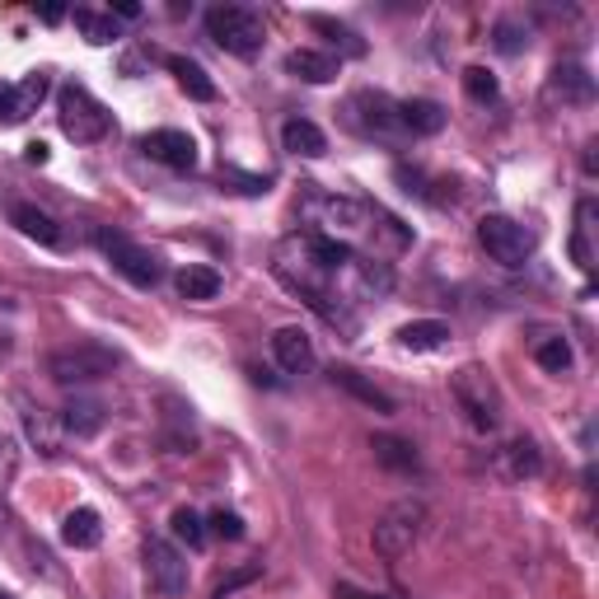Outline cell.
<instances>
[{"label": "cell", "mask_w": 599, "mask_h": 599, "mask_svg": "<svg viewBox=\"0 0 599 599\" xmlns=\"http://www.w3.org/2000/svg\"><path fill=\"white\" fill-rule=\"evenodd\" d=\"M0 599H14V595H10V590H0Z\"/></svg>", "instance_id": "7bdbcfd3"}, {"label": "cell", "mask_w": 599, "mask_h": 599, "mask_svg": "<svg viewBox=\"0 0 599 599\" xmlns=\"http://www.w3.org/2000/svg\"><path fill=\"white\" fill-rule=\"evenodd\" d=\"M62 544L75 548V553H90V548L104 544V521H98V511L75 506L66 521H62Z\"/></svg>", "instance_id": "ffe728a7"}, {"label": "cell", "mask_w": 599, "mask_h": 599, "mask_svg": "<svg viewBox=\"0 0 599 599\" xmlns=\"http://www.w3.org/2000/svg\"><path fill=\"white\" fill-rule=\"evenodd\" d=\"M450 398H454V408L464 412V422H469L473 431L492 435L496 427H502L506 398H502V385L492 379V370H487V366H477V361L459 366V370L450 375Z\"/></svg>", "instance_id": "3957f363"}, {"label": "cell", "mask_w": 599, "mask_h": 599, "mask_svg": "<svg viewBox=\"0 0 599 599\" xmlns=\"http://www.w3.org/2000/svg\"><path fill=\"white\" fill-rule=\"evenodd\" d=\"M351 253L356 249L314 234V230H295L272 249V276L291 295L305 300V305L343 337L361 333V318L351 314V300L343 295V267L351 263Z\"/></svg>", "instance_id": "6da1fadb"}, {"label": "cell", "mask_w": 599, "mask_h": 599, "mask_svg": "<svg viewBox=\"0 0 599 599\" xmlns=\"http://www.w3.org/2000/svg\"><path fill=\"white\" fill-rule=\"evenodd\" d=\"M337 56L333 52H318V48H295L286 52V75L305 80V85H328V80H337Z\"/></svg>", "instance_id": "ac0fdd59"}, {"label": "cell", "mask_w": 599, "mask_h": 599, "mask_svg": "<svg viewBox=\"0 0 599 599\" xmlns=\"http://www.w3.org/2000/svg\"><path fill=\"white\" fill-rule=\"evenodd\" d=\"M38 14H43V19H48V24H56V19H62L66 10H62V6H43V10H38Z\"/></svg>", "instance_id": "b9f144b4"}, {"label": "cell", "mask_w": 599, "mask_h": 599, "mask_svg": "<svg viewBox=\"0 0 599 599\" xmlns=\"http://www.w3.org/2000/svg\"><path fill=\"white\" fill-rule=\"evenodd\" d=\"M117 361H123V356L108 351V347H98V343H75V347L52 351V356H48V370H52L56 385L80 389V385H94V379L113 375Z\"/></svg>", "instance_id": "52a82bcc"}, {"label": "cell", "mask_w": 599, "mask_h": 599, "mask_svg": "<svg viewBox=\"0 0 599 599\" xmlns=\"http://www.w3.org/2000/svg\"><path fill=\"white\" fill-rule=\"evenodd\" d=\"M333 385H343L351 398H361V403L375 408V412H385V417L393 412V398L379 389V385H370V379H361L356 370H347V366H333Z\"/></svg>", "instance_id": "484cf974"}, {"label": "cell", "mask_w": 599, "mask_h": 599, "mask_svg": "<svg viewBox=\"0 0 599 599\" xmlns=\"http://www.w3.org/2000/svg\"><path fill=\"white\" fill-rule=\"evenodd\" d=\"M221 272L216 267H202V263H192V267H183L178 272V295L183 300H216L221 295Z\"/></svg>", "instance_id": "4316f807"}, {"label": "cell", "mask_w": 599, "mask_h": 599, "mask_svg": "<svg viewBox=\"0 0 599 599\" xmlns=\"http://www.w3.org/2000/svg\"><path fill=\"white\" fill-rule=\"evenodd\" d=\"M141 155H150L155 165H169V169H178V174L197 169V141H192L188 132H178V127L146 132V136H141Z\"/></svg>", "instance_id": "5bb4252c"}, {"label": "cell", "mask_w": 599, "mask_h": 599, "mask_svg": "<svg viewBox=\"0 0 599 599\" xmlns=\"http://www.w3.org/2000/svg\"><path fill=\"white\" fill-rule=\"evenodd\" d=\"M300 216L305 225L324 239H337V244L351 249V239H366L385 225V211L361 202V197H343V192H328L318 183H300Z\"/></svg>", "instance_id": "7a4b0ae2"}, {"label": "cell", "mask_w": 599, "mask_h": 599, "mask_svg": "<svg viewBox=\"0 0 599 599\" xmlns=\"http://www.w3.org/2000/svg\"><path fill=\"white\" fill-rule=\"evenodd\" d=\"M24 159H29V165H48V146H43V141H29V146H24Z\"/></svg>", "instance_id": "ab89813d"}, {"label": "cell", "mask_w": 599, "mask_h": 599, "mask_svg": "<svg viewBox=\"0 0 599 599\" xmlns=\"http://www.w3.org/2000/svg\"><path fill=\"white\" fill-rule=\"evenodd\" d=\"M398 117H403V132L408 136H435L445 127V108L435 104V98H403V104H398Z\"/></svg>", "instance_id": "603a6c76"}, {"label": "cell", "mask_w": 599, "mask_h": 599, "mask_svg": "<svg viewBox=\"0 0 599 599\" xmlns=\"http://www.w3.org/2000/svg\"><path fill=\"white\" fill-rule=\"evenodd\" d=\"M141 563H146V581L159 599H178L188 590V557L178 553L169 538H159L150 534L146 544H141Z\"/></svg>", "instance_id": "8fae6325"}, {"label": "cell", "mask_w": 599, "mask_h": 599, "mask_svg": "<svg viewBox=\"0 0 599 599\" xmlns=\"http://www.w3.org/2000/svg\"><path fill=\"white\" fill-rule=\"evenodd\" d=\"M75 29L90 38L94 48H108L123 38V19H113V14H98V10H75Z\"/></svg>", "instance_id": "83f0119b"}, {"label": "cell", "mask_w": 599, "mask_h": 599, "mask_svg": "<svg viewBox=\"0 0 599 599\" xmlns=\"http://www.w3.org/2000/svg\"><path fill=\"white\" fill-rule=\"evenodd\" d=\"M272 356H276V366H282L286 375H309L314 370V337L305 328H276L272 333Z\"/></svg>", "instance_id": "2e32d148"}, {"label": "cell", "mask_w": 599, "mask_h": 599, "mask_svg": "<svg viewBox=\"0 0 599 599\" xmlns=\"http://www.w3.org/2000/svg\"><path fill=\"white\" fill-rule=\"evenodd\" d=\"M393 291V267L385 258L351 253V263L343 267V295L347 300H385Z\"/></svg>", "instance_id": "7c38bea8"}, {"label": "cell", "mask_w": 599, "mask_h": 599, "mask_svg": "<svg viewBox=\"0 0 599 599\" xmlns=\"http://www.w3.org/2000/svg\"><path fill=\"white\" fill-rule=\"evenodd\" d=\"M422 525H427V502H422V496H403V502H393L375 521V553L389 557V563H398V557L417 544Z\"/></svg>", "instance_id": "8992f818"}, {"label": "cell", "mask_w": 599, "mask_h": 599, "mask_svg": "<svg viewBox=\"0 0 599 599\" xmlns=\"http://www.w3.org/2000/svg\"><path fill=\"white\" fill-rule=\"evenodd\" d=\"M202 24L211 43L225 48L230 56H258L267 43V24L253 6H211Z\"/></svg>", "instance_id": "277c9868"}, {"label": "cell", "mask_w": 599, "mask_h": 599, "mask_svg": "<svg viewBox=\"0 0 599 599\" xmlns=\"http://www.w3.org/2000/svg\"><path fill=\"white\" fill-rule=\"evenodd\" d=\"M492 473L502 477V483H534V477L544 473V450H538L529 435H515V441H506L492 454Z\"/></svg>", "instance_id": "4fadbf2b"}, {"label": "cell", "mask_w": 599, "mask_h": 599, "mask_svg": "<svg viewBox=\"0 0 599 599\" xmlns=\"http://www.w3.org/2000/svg\"><path fill=\"white\" fill-rule=\"evenodd\" d=\"M0 123L14 127V85H0Z\"/></svg>", "instance_id": "f35d334b"}, {"label": "cell", "mask_w": 599, "mask_h": 599, "mask_svg": "<svg viewBox=\"0 0 599 599\" xmlns=\"http://www.w3.org/2000/svg\"><path fill=\"white\" fill-rule=\"evenodd\" d=\"M10 225L24 234V239H38V244H48V249L62 244V230H56V221H52L48 211H38L33 202H14V207H10Z\"/></svg>", "instance_id": "44dd1931"}, {"label": "cell", "mask_w": 599, "mask_h": 599, "mask_svg": "<svg viewBox=\"0 0 599 599\" xmlns=\"http://www.w3.org/2000/svg\"><path fill=\"white\" fill-rule=\"evenodd\" d=\"M24 435H29V445L43 454V459H62L66 454V427H62V417L56 412H43V408H33V403H24Z\"/></svg>", "instance_id": "9a60e30c"}, {"label": "cell", "mask_w": 599, "mask_h": 599, "mask_svg": "<svg viewBox=\"0 0 599 599\" xmlns=\"http://www.w3.org/2000/svg\"><path fill=\"white\" fill-rule=\"evenodd\" d=\"M548 98H563V104H590L595 98V75L581 62H563L548 75Z\"/></svg>", "instance_id": "e0dca14e"}, {"label": "cell", "mask_w": 599, "mask_h": 599, "mask_svg": "<svg viewBox=\"0 0 599 599\" xmlns=\"http://www.w3.org/2000/svg\"><path fill=\"white\" fill-rule=\"evenodd\" d=\"M207 525H211V534L230 538V544H239V538H244V521H239L234 511H225V506H221V511H211V521H207Z\"/></svg>", "instance_id": "8d00e7d4"}, {"label": "cell", "mask_w": 599, "mask_h": 599, "mask_svg": "<svg viewBox=\"0 0 599 599\" xmlns=\"http://www.w3.org/2000/svg\"><path fill=\"white\" fill-rule=\"evenodd\" d=\"M253 576H258V567H244V571H234V576H230V581H221V590H216V599H225L230 590H239V586H249V581H253Z\"/></svg>", "instance_id": "74e56055"}, {"label": "cell", "mask_w": 599, "mask_h": 599, "mask_svg": "<svg viewBox=\"0 0 599 599\" xmlns=\"http://www.w3.org/2000/svg\"><path fill=\"white\" fill-rule=\"evenodd\" d=\"M48 90H52L48 71H29L24 80H19V85H14V123H24L29 113H38V104L48 98Z\"/></svg>", "instance_id": "f1b7e54d"}, {"label": "cell", "mask_w": 599, "mask_h": 599, "mask_svg": "<svg viewBox=\"0 0 599 599\" xmlns=\"http://www.w3.org/2000/svg\"><path fill=\"white\" fill-rule=\"evenodd\" d=\"M165 66L174 71V80L183 85V94L197 98V104H211V98L221 94V90H216V80L207 75V66L192 62V56H165Z\"/></svg>", "instance_id": "7402d4cb"}, {"label": "cell", "mask_w": 599, "mask_h": 599, "mask_svg": "<svg viewBox=\"0 0 599 599\" xmlns=\"http://www.w3.org/2000/svg\"><path fill=\"white\" fill-rule=\"evenodd\" d=\"M590 234H595V202L586 197V202L576 207V239H571V258H576V267H581V272H595Z\"/></svg>", "instance_id": "f546056e"}, {"label": "cell", "mask_w": 599, "mask_h": 599, "mask_svg": "<svg viewBox=\"0 0 599 599\" xmlns=\"http://www.w3.org/2000/svg\"><path fill=\"white\" fill-rule=\"evenodd\" d=\"M94 244L104 249V258L127 276L132 286H141V291H150V286H159V276H165V267H159V258L150 253V249H141L136 239H127L123 230H98L94 234Z\"/></svg>", "instance_id": "9c48e42d"}, {"label": "cell", "mask_w": 599, "mask_h": 599, "mask_svg": "<svg viewBox=\"0 0 599 599\" xmlns=\"http://www.w3.org/2000/svg\"><path fill=\"white\" fill-rule=\"evenodd\" d=\"M445 343H450V328L441 318H417V324L398 328V347H408V351H441Z\"/></svg>", "instance_id": "d4e9b609"}, {"label": "cell", "mask_w": 599, "mask_h": 599, "mask_svg": "<svg viewBox=\"0 0 599 599\" xmlns=\"http://www.w3.org/2000/svg\"><path fill=\"white\" fill-rule=\"evenodd\" d=\"M333 599H379V595H366V590H356V586H337Z\"/></svg>", "instance_id": "60d3db41"}, {"label": "cell", "mask_w": 599, "mask_h": 599, "mask_svg": "<svg viewBox=\"0 0 599 599\" xmlns=\"http://www.w3.org/2000/svg\"><path fill=\"white\" fill-rule=\"evenodd\" d=\"M282 146L300 159H318V155H328V136L318 132L309 117H291V123L282 127Z\"/></svg>", "instance_id": "cb8c5ba5"}, {"label": "cell", "mask_w": 599, "mask_h": 599, "mask_svg": "<svg viewBox=\"0 0 599 599\" xmlns=\"http://www.w3.org/2000/svg\"><path fill=\"white\" fill-rule=\"evenodd\" d=\"M464 94L473 98V104H496L502 85H496V75H492L487 66H469V71H464Z\"/></svg>", "instance_id": "e575fe53"}, {"label": "cell", "mask_w": 599, "mask_h": 599, "mask_svg": "<svg viewBox=\"0 0 599 599\" xmlns=\"http://www.w3.org/2000/svg\"><path fill=\"white\" fill-rule=\"evenodd\" d=\"M375 459L385 469H393V473H412L417 464H422V459H417V450L408 445V441H398V435H375Z\"/></svg>", "instance_id": "4dcf8cb0"}, {"label": "cell", "mask_w": 599, "mask_h": 599, "mask_svg": "<svg viewBox=\"0 0 599 599\" xmlns=\"http://www.w3.org/2000/svg\"><path fill=\"white\" fill-rule=\"evenodd\" d=\"M56 123H62V132L75 146H94L113 132V113L98 104L85 85L71 80V85H62V94H56Z\"/></svg>", "instance_id": "5b68a950"}, {"label": "cell", "mask_w": 599, "mask_h": 599, "mask_svg": "<svg viewBox=\"0 0 599 599\" xmlns=\"http://www.w3.org/2000/svg\"><path fill=\"white\" fill-rule=\"evenodd\" d=\"M347 127L361 132V136H379V141H389V136H408L403 132V117H398V98L379 94V90H361L347 98Z\"/></svg>", "instance_id": "30bf717a"}, {"label": "cell", "mask_w": 599, "mask_h": 599, "mask_svg": "<svg viewBox=\"0 0 599 599\" xmlns=\"http://www.w3.org/2000/svg\"><path fill=\"white\" fill-rule=\"evenodd\" d=\"M169 525H174V538H178V544H188L192 553H202V548H207V525H202V515H197L192 506H178Z\"/></svg>", "instance_id": "1f68e13d"}, {"label": "cell", "mask_w": 599, "mask_h": 599, "mask_svg": "<svg viewBox=\"0 0 599 599\" xmlns=\"http://www.w3.org/2000/svg\"><path fill=\"white\" fill-rule=\"evenodd\" d=\"M525 48H529V29H521L515 19H502V24H496V52L515 56V52H525Z\"/></svg>", "instance_id": "d590c367"}, {"label": "cell", "mask_w": 599, "mask_h": 599, "mask_svg": "<svg viewBox=\"0 0 599 599\" xmlns=\"http://www.w3.org/2000/svg\"><path fill=\"white\" fill-rule=\"evenodd\" d=\"M477 244L487 249L492 263H502V267H525L529 258H534V230H525L521 221H511V216H483L477 221Z\"/></svg>", "instance_id": "ba28073f"}, {"label": "cell", "mask_w": 599, "mask_h": 599, "mask_svg": "<svg viewBox=\"0 0 599 599\" xmlns=\"http://www.w3.org/2000/svg\"><path fill=\"white\" fill-rule=\"evenodd\" d=\"M14 473H19V441L0 431V521H6V496H10Z\"/></svg>", "instance_id": "836d02e7"}, {"label": "cell", "mask_w": 599, "mask_h": 599, "mask_svg": "<svg viewBox=\"0 0 599 599\" xmlns=\"http://www.w3.org/2000/svg\"><path fill=\"white\" fill-rule=\"evenodd\" d=\"M62 427H66V435H75V441H90V435H98V427H104V403L90 393H71L66 408H62Z\"/></svg>", "instance_id": "d6986e66"}, {"label": "cell", "mask_w": 599, "mask_h": 599, "mask_svg": "<svg viewBox=\"0 0 599 599\" xmlns=\"http://www.w3.org/2000/svg\"><path fill=\"white\" fill-rule=\"evenodd\" d=\"M534 361L544 366L548 375H567L576 356H571V343H567V337H544V343L534 347Z\"/></svg>", "instance_id": "d6a6232c"}]
</instances>
